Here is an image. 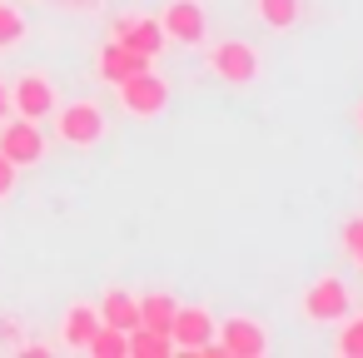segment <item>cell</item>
<instances>
[{
  "instance_id": "cell-9",
  "label": "cell",
  "mask_w": 363,
  "mask_h": 358,
  "mask_svg": "<svg viewBox=\"0 0 363 358\" xmlns=\"http://www.w3.org/2000/svg\"><path fill=\"white\" fill-rule=\"evenodd\" d=\"M150 60H155V55H145V50H130V45H120V40H110V45H105V55H100V75H105L110 85H120L125 75L150 70Z\"/></svg>"
},
{
  "instance_id": "cell-23",
  "label": "cell",
  "mask_w": 363,
  "mask_h": 358,
  "mask_svg": "<svg viewBox=\"0 0 363 358\" xmlns=\"http://www.w3.org/2000/svg\"><path fill=\"white\" fill-rule=\"evenodd\" d=\"M358 125H363V105H358Z\"/></svg>"
},
{
  "instance_id": "cell-11",
  "label": "cell",
  "mask_w": 363,
  "mask_h": 358,
  "mask_svg": "<svg viewBox=\"0 0 363 358\" xmlns=\"http://www.w3.org/2000/svg\"><path fill=\"white\" fill-rule=\"evenodd\" d=\"M115 40H120V45H130V50L160 55L164 30H160V21H120V26H115Z\"/></svg>"
},
{
  "instance_id": "cell-5",
  "label": "cell",
  "mask_w": 363,
  "mask_h": 358,
  "mask_svg": "<svg viewBox=\"0 0 363 358\" xmlns=\"http://www.w3.org/2000/svg\"><path fill=\"white\" fill-rule=\"evenodd\" d=\"M0 155H6L16 169H26V164H35L45 155V135L30 120H11L6 130H0Z\"/></svg>"
},
{
  "instance_id": "cell-4",
  "label": "cell",
  "mask_w": 363,
  "mask_h": 358,
  "mask_svg": "<svg viewBox=\"0 0 363 358\" xmlns=\"http://www.w3.org/2000/svg\"><path fill=\"white\" fill-rule=\"evenodd\" d=\"M348 313V289H343V279H318L308 293H303V318L308 323H333V318H343Z\"/></svg>"
},
{
  "instance_id": "cell-19",
  "label": "cell",
  "mask_w": 363,
  "mask_h": 358,
  "mask_svg": "<svg viewBox=\"0 0 363 358\" xmlns=\"http://www.w3.org/2000/svg\"><path fill=\"white\" fill-rule=\"evenodd\" d=\"M338 353H343V358H363V318H353V323L338 333Z\"/></svg>"
},
{
  "instance_id": "cell-12",
  "label": "cell",
  "mask_w": 363,
  "mask_h": 358,
  "mask_svg": "<svg viewBox=\"0 0 363 358\" xmlns=\"http://www.w3.org/2000/svg\"><path fill=\"white\" fill-rule=\"evenodd\" d=\"M100 323H110V328H140V298H130L125 289H110L105 298H100Z\"/></svg>"
},
{
  "instance_id": "cell-15",
  "label": "cell",
  "mask_w": 363,
  "mask_h": 358,
  "mask_svg": "<svg viewBox=\"0 0 363 358\" xmlns=\"http://www.w3.org/2000/svg\"><path fill=\"white\" fill-rule=\"evenodd\" d=\"M95 358H125V348H130V333L125 328H110V323H100L95 333H90V343H85Z\"/></svg>"
},
{
  "instance_id": "cell-17",
  "label": "cell",
  "mask_w": 363,
  "mask_h": 358,
  "mask_svg": "<svg viewBox=\"0 0 363 358\" xmlns=\"http://www.w3.org/2000/svg\"><path fill=\"white\" fill-rule=\"evenodd\" d=\"M298 0H259V16H264V26H274V30H289L294 21H298Z\"/></svg>"
},
{
  "instance_id": "cell-1",
  "label": "cell",
  "mask_w": 363,
  "mask_h": 358,
  "mask_svg": "<svg viewBox=\"0 0 363 358\" xmlns=\"http://www.w3.org/2000/svg\"><path fill=\"white\" fill-rule=\"evenodd\" d=\"M209 70H214L219 80H229V85H254V80H259V55H254V45H244V40H219V45L209 50Z\"/></svg>"
},
{
  "instance_id": "cell-8",
  "label": "cell",
  "mask_w": 363,
  "mask_h": 358,
  "mask_svg": "<svg viewBox=\"0 0 363 358\" xmlns=\"http://www.w3.org/2000/svg\"><path fill=\"white\" fill-rule=\"evenodd\" d=\"M204 338H214V318L204 308H174V323H169V343L194 353Z\"/></svg>"
},
{
  "instance_id": "cell-22",
  "label": "cell",
  "mask_w": 363,
  "mask_h": 358,
  "mask_svg": "<svg viewBox=\"0 0 363 358\" xmlns=\"http://www.w3.org/2000/svg\"><path fill=\"white\" fill-rule=\"evenodd\" d=\"M11 110V95H6V85H0V115H6Z\"/></svg>"
},
{
  "instance_id": "cell-13",
  "label": "cell",
  "mask_w": 363,
  "mask_h": 358,
  "mask_svg": "<svg viewBox=\"0 0 363 358\" xmlns=\"http://www.w3.org/2000/svg\"><path fill=\"white\" fill-rule=\"evenodd\" d=\"M174 298L169 293H150V298H140V328H155V333H169V323H174Z\"/></svg>"
},
{
  "instance_id": "cell-21",
  "label": "cell",
  "mask_w": 363,
  "mask_h": 358,
  "mask_svg": "<svg viewBox=\"0 0 363 358\" xmlns=\"http://www.w3.org/2000/svg\"><path fill=\"white\" fill-rule=\"evenodd\" d=\"M16 174H21V169H16V164H11L6 155H0V199H6V194L16 189Z\"/></svg>"
},
{
  "instance_id": "cell-10",
  "label": "cell",
  "mask_w": 363,
  "mask_h": 358,
  "mask_svg": "<svg viewBox=\"0 0 363 358\" xmlns=\"http://www.w3.org/2000/svg\"><path fill=\"white\" fill-rule=\"evenodd\" d=\"M16 110H21L26 120H45V115L55 110L50 80H45V75H21V85H16Z\"/></svg>"
},
{
  "instance_id": "cell-14",
  "label": "cell",
  "mask_w": 363,
  "mask_h": 358,
  "mask_svg": "<svg viewBox=\"0 0 363 358\" xmlns=\"http://www.w3.org/2000/svg\"><path fill=\"white\" fill-rule=\"evenodd\" d=\"M95 328H100V308H90V303H75V308L65 313V343H70V348H85Z\"/></svg>"
},
{
  "instance_id": "cell-20",
  "label": "cell",
  "mask_w": 363,
  "mask_h": 358,
  "mask_svg": "<svg viewBox=\"0 0 363 358\" xmlns=\"http://www.w3.org/2000/svg\"><path fill=\"white\" fill-rule=\"evenodd\" d=\"M343 249L363 264V219H348V229H343Z\"/></svg>"
},
{
  "instance_id": "cell-6",
  "label": "cell",
  "mask_w": 363,
  "mask_h": 358,
  "mask_svg": "<svg viewBox=\"0 0 363 358\" xmlns=\"http://www.w3.org/2000/svg\"><path fill=\"white\" fill-rule=\"evenodd\" d=\"M160 30L179 45H199L204 40V11L194 6V0H169V11L160 16Z\"/></svg>"
},
{
  "instance_id": "cell-16",
  "label": "cell",
  "mask_w": 363,
  "mask_h": 358,
  "mask_svg": "<svg viewBox=\"0 0 363 358\" xmlns=\"http://www.w3.org/2000/svg\"><path fill=\"white\" fill-rule=\"evenodd\" d=\"M174 343H169V333H155V328H130V358H164Z\"/></svg>"
},
{
  "instance_id": "cell-18",
  "label": "cell",
  "mask_w": 363,
  "mask_h": 358,
  "mask_svg": "<svg viewBox=\"0 0 363 358\" xmlns=\"http://www.w3.org/2000/svg\"><path fill=\"white\" fill-rule=\"evenodd\" d=\"M21 40H26V16L0 0V50H11V45H21Z\"/></svg>"
},
{
  "instance_id": "cell-3",
  "label": "cell",
  "mask_w": 363,
  "mask_h": 358,
  "mask_svg": "<svg viewBox=\"0 0 363 358\" xmlns=\"http://www.w3.org/2000/svg\"><path fill=\"white\" fill-rule=\"evenodd\" d=\"M55 130H60V140H65V145H95V140L105 135V110H100V105H90V100H75V105H65V110H60Z\"/></svg>"
},
{
  "instance_id": "cell-2",
  "label": "cell",
  "mask_w": 363,
  "mask_h": 358,
  "mask_svg": "<svg viewBox=\"0 0 363 358\" xmlns=\"http://www.w3.org/2000/svg\"><path fill=\"white\" fill-rule=\"evenodd\" d=\"M115 90H120V105H125L130 115H160V110H164V100H169V85H164L155 70L125 75Z\"/></svg>"
},
{
  "instance_id": "cell-7",
  "label": "cell",
  "mask_w": 363,
  "mask_h": 358,
  "mask_svg": "<svg viewBox=\"0 0 363 358\" xmlns=\"http://www.w3.org/2000/svg\"><path fill=\"white\" fill-rule=\"evenodd\" d=\"M219 343H224L229 358H264V353H269V333H264L254 318H229Z\"/></svg>"
}]
</instances>
